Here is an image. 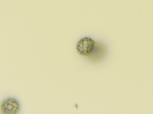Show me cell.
Here are the masks:
<instances>
[{"mask_svg":"<svg viewBox=\"0 0 153 114\" xmlns=\"http://www.w3.org/2000/svg\"><path fill=\"white\" fill-rule=\"evenodd\" d=\"M20 109V106L18 101L12 97L3 100L0 106V112L2 114H16Z\"/></svg>","mask_w":153,"mask_h":114,"instance_id":"1","label":"cell"},{"mask_svg":"<svg viewBox=\"0 0 153 114\" xmlns=\"http://www.w3.org/2000/svg\"><path fill=\"white\" fill-rule=\"evenodd\" d=\"M95 43L94 40L90 37L82 38L78 42L76 45L77 52L81 56H88L93 51Z\"/></svg>","mask_w":153,"mask_h":114,"instance_id":"2","label":"cell"},{"mask_svg":"<svg viewBox=\"0 0 153 114\" xmlns=\"http://www.w3.org/2000/svg\"><path fill=\"white\" fill-rule=\"evenodd\" d=\"M107 50L105 45L102 43H95L94 48L88 56V60L92 62H99L103 59L106 55Z\"/></svg>","mask_w":153,"mask_h":114,"instance_id":"3","label":"cell"}]
</instances>
